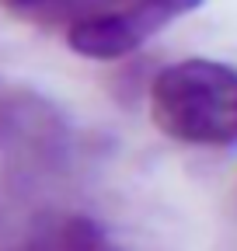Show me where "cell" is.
<instances>
[{"mask_svg":"<svg viewBox=\"0 0 237 251\" xmlns=\"http://www.w3.org/2000/svg\"><path fill=\"white\" fill-rule=\"evenodd\" d=\"M150 115L185 147H237V67L220 59H178L154 74Z\"/></svg>","mask_w":237,"mask_h":251,"instance_id":"cell-1","label":"cell"},{"mask_svg":"<svg viewBox=\"0 0 237 251\" xmlns=\"http://www.w3.org/2000/svg\"><path fill=\"white\" fill-rule=\"evenodd\" d=\"M73 129L39 91L0 80V164L7 181H39L70 161Z\"/></svg>","mask_w":237,"mask_h":251,"instance_id":"cell-2","label":"cell"},{"mask_svg":"<svg viewBox=\"0 0 237 251\" xmlns=\"http://www.w3.org/2000/svg\"><path fill=\"white\" fill-rule=\"evenodd\" d=\"M35 181H7L0 199V251H118L105 224L80 209L32 202Z\"/></svg>","mask_w":237,"mask_h":251,"instance_id":"cell-3","label":"cell"},{"mask_svg":"<svg viewBox=\"0 0 237 251\" xmlns=\"http://www.w3.org/2000/svg\"><path fill=\"white\" fill-rule=\"evenodd\" d=\"M202 0H118L115 7L70 21L67 46L84 59H126L174 18L192 14Z\"/></svg>","mask_w":237,"mask_h":251,"instance_id":"cell-4","label":"cell"},{"mask_svg":"<svg viewBox=\"0 0 237 251\" xmlns=\"http://www.w3.org/2000/svg\"><path fill=\"white\" fill-rule=\"evenodd\" d=\"M63 0H0V7L11 14H52Z\"/></svg>","mask_w":237,"mask_h":251,"instance_id":"cell-5","label":"cell"}]
</instances>
